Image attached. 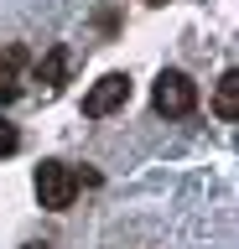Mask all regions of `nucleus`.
<instances>
[{
  "mask_svg": "<svg viewBox=\"0 0 239 249\" xmlns=\"http://www.w3.org/2000/svg\"><path fill=\"white\" fill-rule=\"evenodd\" d=\"M26 249H47V244H26Z\"/></svg>",
  "mask_w": 239,
  "mask_h": 249,
  "instance_id": "obj_8",
  "label": "nucleus"
},
{
  "mask_svg": "<svg viewBox=\"0 0 239 249\" xmlns=\"http://www.w3.org/2000/svg\"><path fill=\"white\" fill-rule=\"evenodd\" d=\"M213 109L219 120H239V73H223L219 89H213Z\"/></svg>",
  "mask_w": 239,
  "mask_h": 249,
  "instance_id": "obj_5",
  "label": "nucleus"
},
{
  "mask_svg": "<svg viewBox=\"0 0 239 249\" xmlns=\"http://www.w3.org/2000/svg\"><path fill=\"white\" fill-rule=\"evenodd\" d=\"M16 145H21L16 124H5V120H0V156H16Z\"/></svg>",
  "mask_w": 239,
  "mask_h": 249,
  "instance_id": "obj_7",
  "label": "nucleus"
},
{
  "mask_svg": "<svg viewBox=\"0 0 239 249\" xmlns=\"http://www.w3.org/2000/svg\"><path fill=\"white\" fill-rule=\"evenodd\" d=\"M125 99H130V78L125 73H110V78H99L94 89L83 93V114H89V120H104V114H114Z\"/></svg>",
  "mask_w": 239,
  "mask_h": 249,
  "instance_id": "obj_3",
  "label": "nucleus"
},
{
  "mask_svg": "<svg viewBox=\"0 0 239 249\" xmlns=\"http://www.w3.org/2000/svg\"><path fill=\"white\" fill-rule=\"evenodd\" d=\"M21 68H26V52L21 47H0V104H11L21 93Z\"/></svg>",
  "mask_w": 239,
  "mask_h": 249,
  "instance_id": "obj_4",
  "label": "nucleus"
},
{
  "mask_svg": "<svg viewBox=\"0 0 239 249\" xmlns=\"http://www.w3.org/2000/svg\"><path fill=\"white\" fill-rule=\"evenodd\" d=\"M151 104H156V114H166V120H182V114L198 109V83H192L187 73H161L156 89H151Z\"/></svg>",
  "mask_w": 239,
  "mask_h": 249,
  "instance_id": "obj_2",
  "label": "nucleus"
},
{
  "mask_svg": "<svg viewBox=\"0 0 239 249\" xmlns=\"http://www.w3.org/2000/svg\"><path fill=\"white\" fill-rule=\"evenodd\" d=\"M63 73H68V52H63V47H47V57L37 62V83L57 89V83H63Z\"/></svg>",
  "mask_w": 239,
  "mask_h": 249,
  "instance_id": "obj_6",
  "label": "nucleus"
},
{
  "mask_svg": "<svg viewBox=\"0 0 239 249\" xmlns=\"http://www.w3.org/2000/svg\"><path fill=\"white\" fill-rule=\"evenodd\" d=\"M37 197H42V208H52V213L73 208V197H78V171L63 166V161H42V166H37Z\"/></svg>",
  "mask_w": 239,
  "mask_h": 249,
  "instance_id": "obj_1",
  "label": "nucleus"
}]
</instances>
